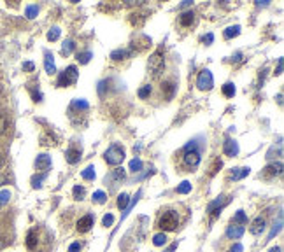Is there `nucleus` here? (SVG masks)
<instances>
[{"mask_svg": "<svg viewBox=\"0 0 284 252\" xmlns=\"http://www.w3.org/2000/svg\"><path fill=\"white\" fill-rule=\"evenodd\" d=\"M104 158L109 165L118 167V165H121L123 160H125V149H123L121 146H118V144H114V146H111L107 151H105Z\"/></svg>", "mask_w": 284, "mask_h": 252, "instance_id": "nucleus-1", "label": "nucleus"}, {"mask_svg": "<svg viewBox=\"0 0 284 252\" xmlns=\"http://www.w3.org/2000/svg\"><path fill=\"white\" fill-rule=\"evenodd\" d=\"M177 224H179V216H177V212H174V210L163 212L158 221V226L162 228L163 231H174L177 228Z\"/></svg>", "mask_w": 284, "mask_h": 252, "instance_id": "nucleus-2", "label": "nucleus"}, {"mask_svg": "<svg viewBox=\"0 0 284 252\" xmlns=\"http://www.w3.org/2000/svg\"><path fill=\"white\" fill-rule=\"evenodd\" d=\"M77 79H79V72H77V68L74 67V65H70L67 70H63L60 74V77H58V86H61V88H67V86L76 84Z\"/></svg>", "mask_w": 284, "mask_h": 252, "instance_id": "nucleus-3", "label": "nucleus"}, {"mask_svg": "<svg viewBox=\"0 0 284 252\" xmlns=\"http://www.w3.org/2000/svg\"><path fill=\"white\" fill-rule=\"evenodd\" d=\"M200 153L193 147V144H188L186 153H184V165L190 168H197L200 165Z\"/></svg>", "mask_w": 284, "mask_h": 252, "instance_id": "nucleus-4", "label": "nucleus"}, {"mask_svg": "<svg viewBox=\"0 0 284 252\" xmlns=\"http://www.w3.org/2000/svg\"><path fill=\"white\" fill-rule=\"evenodd\" d=\"M163 65H165V60H163V53L158 49L156 53H153L151 56H149V60H148V70L151 72L153 75H156L163 68Z\"/></svg>", "mask_w": 284, "mask_h": 252, "instance_id": "nucleus-5", "label": "nucleus"}, {"mask_svg": "<svg viewBox=\"0 0 284 252\" xmlns=\"http://www.w3.org/2000/svg\"><path fill=\"white\" fill-rule=\"evenodd\" d=\"M197 86L198 89H202V91H209V89H212V86H214V77H212L211 70H202L200 74H198L197 77Z\"/></svg>", "mask_w": 284, "mask_h": 252, "instance_id": "nucleus-6", "label": "nucleus"}, {"mask_svg": "<svg viewBox=\"0 0 284 252\" xmlns=\"http://www.w3.org/2000/svg\"><path fill=\"white\" fill-rule=\"evenodd\" d=\"M125 170H123V168H116V170H112L111 174L107 175V177H105V184H111V186H116V184H119V182L123 181V179H125Z\"/></svg>", "mask_w": 284, "mask_h": 252, "instance_id": "nucleus-7", "label": "nucleus"}, {"mask_svg": "<svg viewBox=\"0 0 284 252\" xmlns=\"http://www.w3.org/2000/svg\"><path fill=\"white\" fill-rule=\"evenodd\" d=\"M93 216H84L81 217L79 221H77V231H81V233H86V231H90L91 228H93Z\"/></svg>", "mask_w": 284, "mask_h": 252, "instance_id": "nucleus-8", "label": "nucleus"}, {"mask_svg": "<svg viewBox=\"0 0 284 252\" xmlns=\"http://www.w3.org/2000/svg\"><path fill=\"white\" fill-rule=\"evenodd\" d=\"M35 167L37 170H42L44 174H46L51 168V156H47V154H39L35 160Z\"/></svg>", "mask_w": 284, "mask_h": 252, "instance_id": "nucleus-9", "label": "nucleus"}, {"mask_svg": "<svg viewBox=\"0 0 284 252\" xmlns=\"http://www.w3.org/2000/svg\"><path fill=\"white\" fill-rule=\"evenodd\" d=\"M223 151H225V154H227V156H237V154H239V144H237V140L227 139Z\"/></svg>", "mask_w": 284, "mask_h": 252, "instance_id": "nucleus-10", "label": "nucleus"}, {"mask_svg": "<svg viewBox=\"0 0 284 252\" xmlns=\"http://www.w3.org/2000/svg\"><path fill=\"white\" fill-rule=\"evenodd\" d=\"M44 68H46L47 74H54L56 72V65H54V56L49 53V51H46L44 53Z\"/></svg>", "mask_w": 284, "mask_h": 252, "instance_id": "nucleus-11", "label": "nucleus"}, {"mask_svg": "<svg viewBox=\"0 0 284 252\" xmlns=\"http://www.w3.org/2000/svg\"><path fill=\"white\" fill-rule=\"evenodd\" d=\"M249 231H251V235H262L263 231H265V219H263V217H256L251 223Z\"/></svg>", "mask_w": 284, "mask_h": 252, "instance_id": "nucleus-12", "label": "nucleus"}, {"mask_svg": "<svg viewBox=\"0 0 284 252\" xmlns=\"http://www.w3.org/2000/svg\"><path fill=\"white\" fill-rule=\"evenodd\" d=\"M244 231H246L244 226H241V224H232V226H228V230H227V237L237 240V238H241L242 235H244Z\"/></svg>", "mask_w": 284, "mask_h": 252, "instance_id": "nucleus-13", "label": "nucleus"}, {"mask_svg": "<svg viewBox=\"0 0 284 252\" xmlns=\"http://www.w3.org/2000/svg\"><path fill=\"white\" fill-rule=\"evenodd\" d=\"M65 158H67V161L70 165H76L77 161L81 160V151L79 149H74V147H72V149H68L67 153H65Z\"/></svg>", "mask_w": 284, "mask_h": 252, "instance_id": "nucleus-14", "label": "nucleus"}, {"mask_svg": "<svg viewBox=\"0 0 284 252\" xmlns=\"http://www.w3.org/2000/svg\"><path fill=\"white\" fill-rule=\"evenodd\" d=\"M249 172H251V168H249V167H244V168H234V172H232V179H234V181H241V179L248 177Z\"/></svg>", "mask_w": 284, "mask_h": 252, "instance_id": "nucleus-15", "label": "nucleus"}, {"mask_svg": "<svg viewBox=\"0 0 284 252\" xmlns=\"http://www.w3.org/2000/svg\"><path fill=\"white\" fill-rule=\"evenodd\" d=\"M225 196H218V200H214V202H212V203H209V212H211V214H218V212H220V209H221V207H223L225 205Z\"/></svg>", "mask_w": 284, "mask_h": 252, "instance_id": "nucleus-16", "label": "nucleus"}, {"mask_svg": "<svg viewBox=\"0 0 284 252\" xmlns=\"http://www.w3.org/2000/svg\"><path fill=\"white\" fill-rule=\"evenodd\" d=\"M265 170H267V174H270V175H281V174H283V163H281V161H277V163L269 165Z\"/></svg>", "mask_w": 284, "mask_h": 252, "instance_id": "nucleus-17", "label": "nucleus"}, {"mask_svg": "<svg viewBox=\"0 0 284 252\" xmlns=\"http://www.w3.org/2000/svg\"><path fill=\"white\" fill-rule=\"evenodd\" d=\"M193 19H195V14L191 11H188V12H183V14H181L179 23L183 26H190L191 23H193Z\"/></svg>", "mask_w": 284, "mask_h": 252, "instance_id": "nucleus-18", "label": "nucleus"}, {"mask_svg": "<svg viewBox=\"0 0 284 252\" xmlns=\"http://www.w3.org/2000/svg\"><path fill=\"white\" fill-rule=\"evenodd\" d=\"M132 51L130 49H118V51H112L111 53V58L112 60H125L126 56H130Z\"/></svg>", "mask_w": 284, "mask_h": 252, "instance_id": "nucleus-19", "label": "nucleus"}, {"mask_svg": "<svg viewBox=\"0 0 284 252\" xmlns=\"http://www.w3.org/2000/svg\"><path fill=\"white\" fill-rule=\"evenodd\" d=\"M239 33H241V26H239V25L228 26V28L225 30V39H234V37H237Z\"/></svg>", "mask_w": 284, "mask_h": 252, "instance_id": "nucleus-20", "label": "nucleus"}, {"mask_svg": "<svg viewBox=\"0 0 284 252\" xmlns=\"http://www.w3.org/2000/svg\"><path fill=\"white\" fill-rule=\"evenodd\" d=\"M95 175H97V174H95V167H91V165H90V167H86L83 172H81V177H83L84 181H93Z\"/></svg>", "mask_w": 284, "mask_h": 252, "instance_id": "nucleus-21", "label": "nucleus"}, {"mask_svg": "<svg viewBox=\"0 0 284 252\" xmlns=\"http://www.w3.org/2000/svg\"><path fill=\"white\" fill-rule=\"evenodd\" d=\"M128 203H130V196L126 195V193H121V195L118 196V207H119L121 210H126Z\"/></svg>", "mask_w": 284, "mask_h": 252, "instance_id": "nucleus-22", "label": "nucleus"}, {"mask_svg": "<svg viewBox=\"0 0 284 252\" xmlns=\"http://www.w3.org/2000/svg\"><path fill=\"white\" fill-rule=\"evenodd\" d=\"M72 195H74V198H76V200H84V195H86V189H84L83 186H74Z\"/></svg>", "mask_w": 284, "mask_h": 252, "instance_id": "nucleus-23", "label": "nucleus"}, {"mask_svg": "<svg viewBox=\"0 0 284 252\" xmlns=\"http://www.w3.org/2000/svg\"><path fill=\"white\" fill-rule=\"evenodd\" d=\"M142 167H144V165H142V161H140L139 158H133V160L130 161V170H132L133 174H137V172L142 170Z\"/></svg>", "mask_w": 284, "mask_h": 252, "instance_id": "nucleus-24", "label": "nucleus"}, {"mask_svg": "<svg viewBox=\"0 0 284 252\" xmlns=\"http://www.w3.org/2000/svg\"><path fill=\"white\" fill-rule=\"evenodd\" d=\"M9 200H11V191L9 189H4V191H0V209L4 205H7Z\"/></svg>", "mask_w": 284, "mask_h": 252, "instance_id": "nucleus-25", "label": "nucleus"}, {"mask_svg": "<svg viewBox=\"0 0 284 252\" xmlns=\"http://www.w3.org/2000/svg\"><path fill=\"white\" fill-rule=\"evenodd\" d=\"M190 191H191V182L183 181L179 186H177V193H179V195H188Z\"/></svg>", "mask_w": 284, "mask_h": 252, "instance_id": "nucleus-26", "label": "nucleus"}, {"mask_svg": "<svg viewBox=\"0 0 284 252\" xmlns=\"http://www.w3.org/2000/svg\"><path fill=\"white\" fill-rule=\"evenodd\" d=\"M153 244L156 245V247H162V245L167 244V235L165 233H158L153 237Z\"/></svg>", "mask_w": 284, "mask_h": 252, "instance_id": "nucleus-27", "label": "nucleus"}, {"mask_svg": "<svg viewBox=\"0 0 284 252\" xmlns=\"http://www.w3.org/2000/svg\"><path fill=\"white\" fill-rule=\"evenodd\" d=\"M60 33H61V30L58 28V26H53V28L47 32V40H51V42H53V40H58L60 39Z\"/></svg>", "mask_w": 284, "mask_h": 252, "instance_id": "nucleus-28", "label": "nucleus"}, {"mask_svg": "<svg viewBox=\"0 0 284 252\" xmlns=\"http://www.w3.org/2000/svg\"><path fill=\"white\" fill-rule=\"evenodd\" d=\"M234 221L235 223H239L242 226V224H246L248 223V216H246V212L244 210H237V214L234 216Z\"/></svg>", "mask_w": 284, "mask_h": 252, "instance_id": "nucleus-29", "label": "nucleus"}, {"mask_svg": "<svg viewBox=\"0 0 284 252\" xmlns=\"http://www.w3.org/2000/svg\"><path fill=\"white\" fill-rule=\"evenodd\" d=\"M223 95L228 96V98H234V95H235V86L232 84V82H227V84L223 86Z\"/></svg>", "mask_w": 284, "mask_h": 252, "instance_id": "nucleus-30", "label": "nucleus"}, {"mask_svg": "<svg viewBox=\"0 0 284 252\" xmlns=\"http://www.w3.org/2000/svg\"><path fill=\"white\" fill-rule=\"evenodd\" d=\"M91 58H93V53H91V51H84V53H81L79 56H77V60H79L81 65H86Z\"/></svg>", "mask_w": 284, "mask_h": 252, "instance_id": "nucleus-31", "label": "nucleus"}, {"mask_svg": "<svg viewBox=\"0 0 284 252\" xmlns=\"http://www.w3.org/2000/svg\"><path fill=\"white\" fill-rule=\"evenodd\" d=\"M281 226H283V216H279V221H277V224H274L272 231H270V235H269V240H272V238L276 237L277 233H279V231H281Z\"/></svg>", "mask_w": 284, "mask_h": 252, "instance_id": "nucleus-32", "label": "nucleus"}, {"mask_svg": "<svg viewBox=\"0 0 284 252\" xmlns=\"http://www.w3.org/2000/svg\"><path fill=\"white\" fill-rule=\"evenodd\" d=\"M74 47H76V44H74V40H67V42L63 44V47H61V53L67 56V54H70L74 51Z\"/></svg>", "mask_w": 284, "mask_h": 252, "instance_id": "nucleus-33", "label": "nucleus"}, {"mask_svg": "<svg viewBox=\"0 0 284 252\" xmlns=\"http://www.w3.org/2000/svg\"><path fill=\"white\" fill-rule=\"evenodd\" d=\"M25 14H26V18H28V19H33L37 14H39V7H37V5H28V7H26V11H25Z\"/></svg>", "mask_w": 284, "mask_h": 252, "instance_id": "nucleus-34", "label": "nucleus"}, {"mask_svg": "<svg viewBox=\"0 0 284 252\" xmlns=\"http://www.w3.org/2000/svg\"><path fill=\"white\" fill-rule=\"evenodd\" d=\"M105 200H107V195H105L104 191H95L93 193V202L95 203H105Z\"/></svg>", "mask_w": 284, "mask_h": 252, "instance_id": "nucleus-35", "label": "nucleus"}, {"mask_svg": "<svg viewBox=\"0 0 284 252\" xmlns=\"http://www.w3.org/2000/svg\"><path fill=\"white\" fill-rule=\"evenodd\" d=\"M149 95H151V86H149V84H146L144 88L139 89V96H140V98H148Z\"/></svg>", "mask_w": 284, "mask_h": 252, "instance_id": "nucleus-36", "label": "nucleus"}, {"mask_svg": "<svg viewBox=\"0 0 284 252\" xmlns=\"http://www.w3.org/2000/svg\"><path fill=\"white\" fill-rule=\"evenodd\" d=\"M72 107H76V109H81V110H88V102H84V100H74Z\"/></svg>", "mask_w": 284, "mask_h": 252, "instance_id": "nucleus-37", "label": "nucleus"}, {"mask_svg": "<svg viewBox=\"0 0 284 252\" xmlns=\"http://www.w3.org/2000/svg\"><path fill=\"white\" fill-rule=\"evenodd\" d=\"M44 179H46V174L39 175V177H33V179H32V186H33V188H35V189H39L40 186H42V184H40V182H42Z\"/></svg>", "mask_w": 284, "mask_h": 252, "instance_id": "nucleus-38", "label": "nucleus"}, {"mask_svg": "<svg viewBox=\"0 0 284 252\" xmlns=\"http://www.w3.org/2000/svg\"><path fill=\"white\" fill-rule=\"evenodd\" d=\"M112 223H114V216H112V214H107V216H104V219H102V224H104L105 228L112 226Z\"/></svg>", "mask_w": 284, "mask_h": 252, "instance_id": "nucleus-39", "label": "nucleus"}, {"mask_svg": "<svg viewBox=\"0 0 284 252\" xmlns=\"http://www.w3.org/2000/svg\"><path fill=\"white\" fill-rule=\"evenodd\" d=\"M162 89H167V96H169V98H170V96L174 95V89H176V88H174L172 82H165V84L162 86Z\"/></svg>", "mask_w": 284, "mask_h": 252, "instance_id": "nucleus-40", "label": "nucleus"}, {"mask_svg": "<svg viewBox=\"0 0 284 252\" xmlns=\"http://www.w3.org/2000/svg\"><path fill=\"white\" fill-rule=\"evenodd\" d=\"M81 251V244L79 242H76V244H72L70 247H68V252H79Z\"/></svg>", "mask_w": 284, "mask_h": 252, "instance_id": "nucleus-41", "label": "nucleus"}, {"mask_svg": "<svg viewBox=\"0 0 284 252\" xmlns=\"http://www.w3.org/2000/svg\"><path fill=\"white\" fill-rule=\"evenodd\" d=\"M33 247H35V235L30 233L28 235V249H33Z\"/></svg>", "mask_w": 284, "mask_h": 252, "instance_id": "nucleus-42", "label": "nucleus"}, {"mask_svg": "<svg viewBox=\"0 0 284 252\" xmlns=\"http://www.w3.org/2000/svg\"><path fill=\"white\" fill-rule=\"evenodd\" d=\"M277 75L283 74V58H279V63H277V70H276Z\"/></svg>", "mask_w": 284, "mask_h": 252, "instance_id": "nucleus-43", "label": "nucleus"}, {"mask_svg": "<svg viewBox=\"0 0 284 252\" xmlns=\"http://www.w3.org/2000/svg\"><path fill=\"white\" fill-rule=\"evenodd\" d=\"M244 251V247H242L241 244H235L234 247H232V252H242Z\"/></svg>", "mask_w": 284, "mask_h": 252, "instance_id": "nucleus-44", "label": "nucleus"}, {"mask_svg": "<svg viewBox=\"0 0 284 252\" xmlns=\"http://www.w3.org/2000/svg\"><path fill=\"white\" fill-rule=\"evenodd\" d=\"M212 40H214V35H212V33H207V35L204 37V42H207V44H211Z\"/></svg>", "mask_w": 284, "mask_h": 252, "instance_id": "nucleus-45", "label": "nucleus"}, {"mask_svg": "<svg viewBox=\"0 0 284 252\" xmlns=\"http://www.w3.org/2000/svg\"><path fill=\"white\" fill-rule=\"evenodd\" d=\"M23 68H25V70H33V63L32 61H26V63L23 65Z\"/></svg>", "mask_w": 284, "mask_h": 252, "instance_id": "nucleus-46", "label": "nucleus"}, {"mask_svg": "<svg viewBox=\"0 0 284 252\" xmlns=\"http://www.w3.org/2000/svg\"><path fill=\"white\" fill-rule=\"evenodd\" d=\"M7 182H9V179L5 177V175H0V186H2V184H7Z\"/></svg>", "mask_w": 284, "mask_h": 252, "instance_id": "nucleus-47", "label": "nucleus"}, {"mask_svg": "<svg viewBox=\"0 0 284 252\" xmlns=\"http://www.w3.org/2000/svg\"><path fill=\"white\" fill-rule=\"evenodd\" d=\"M269 252H283V249H281V247H272Z\"/></svg>", "mask_w": 284, "mask_h": 252, "instance_id": "nucleus-48", "label": "nucleus"}, {"mask_svg": "<svg viewBox=\"0 0 284 252\" xmlns=\"http://www.w3.org/2000/svg\"><path fill=\"white\" fill-rule=\"evenodd\" d=\"M176 247H177V244L170 245V249H169V251H167V252H174V251H176Z\"/></svg>", "mask_w": 284, "mask_h": 252, "instance_id": "nucleus-49", "label": "nucleus"}, {"mask_svg": "<svg viewBox=\"0 0 284 252\" xmlns=\"http://www.w3.org/2000/svg\"><path fill=\"white\" fill-rule=\"evenodd\" d=\"M256 5H269V2H267V0H263V2H256Z\"/></svg>", "mask_w": 284, "mask_h": 252, "instance_id": "nucleus-50", "label": "nucleus"}, {"mask_svg": "<svg viewBox=\"0 0 284 252\" xmlns=\"http://www.w3.org/2000/svg\"><path fill=\"white\" fill-rule=\"evenodd\" d=\"M277 102L283 103V95H281V93H279V95H277Z\"/></svg>", "mask_w": 284, "mask_h": 252, "instance_id": "nucleus-51", "label": "nucleus"}, {"mask_svg": "<svg viewBox=\"0 0 284 252\" xmlns=\"http://www.w3.org/2000/svg\"><path fill=\"white\" fill-rule=\"evenodd\" d=\"M0 167H2V160H0Z\"/></svg>", "mask_w": 284, "mask_h": 252, "instance_id": "nucleus-52", "label": "nucleus"}]
</instances>
